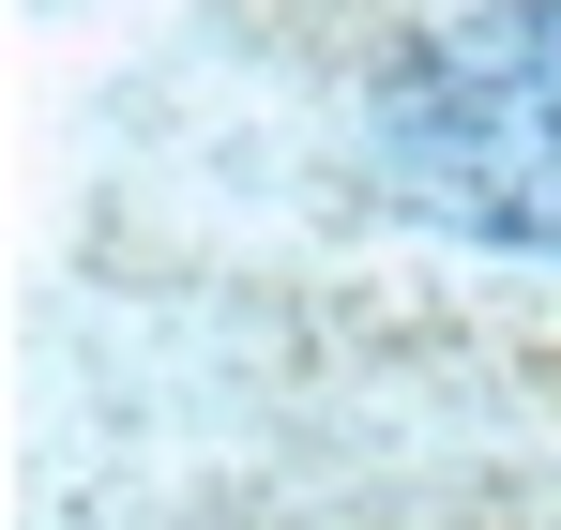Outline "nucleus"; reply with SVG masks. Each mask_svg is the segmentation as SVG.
Here are the masks:
<instances>
[{
    "instance_id": "f257e3e1",
    "label": "nucleus",
    "mask_w": 561,
    "mask_h": 530,
    "mask_svg": "<svg viewBox=\"0 0 561 530\" xmlns=\"http://www.w3.org/2000/svg\"><path fill=\"white\" fill-rule=\"evenodd\" d=\"M379 168L470 243L561 258V0H470L379 91Z\"/></svg>"
}]
</instances>
